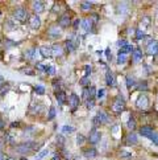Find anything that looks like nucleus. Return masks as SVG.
<instances>
[{"mask_svg":"<svg viewBox=\"0 0 158 160\" xmlns=\"http://www.w3.org/2000/svg\"><path fill=\"white\" fill-rule=\"evenodd\" d=\"M125 45H127V41H125V40H118V41H117V47L124 48Z\"/></svg>","mask_w":158,"mask_h":160,"instance_id":"42","label":"nucleus"},{"mask_svg":"<svg viewBox=\"0 0 158 160\" xmlns=\"http://www.w3.org/2000/svg\"><path fill=\"white\" fill-rule=\"evenodd\" d=\"M55 114H57V110H55V107L52 106L50 107V110H49V115H48V119L49 121H52V119L55 117Z\"/></svg>","mask_w":158,"mask_h":160,"instance_id":"30","label":"nucleus"},{"mask_svg":"<svg viewBox=\"0 0 158 160\" xmlns=\"http://www.w3.org/2000/svg\"><path fill=\"white\" fill-rule=\"evenodd\" d=\"M48 33H49V36H50V37L57 38L58 36H61L62 31H61V28H59V27H50V28H49V31H48Z\"/></svg>","mask_w":158,"mask_h":160,"instance_id":"10","label":"nucleus"},{"mask_svg":"<svg viewBox=\"0 0 158 160\" xmlns=\"http://www.w3.org/2000/svg\"><path fill=\"white\" fill-rule=\"evenodd\" d=\"M124 108H125V101H124V98H121V97H118V98L115 99L114 105H112V110L115 112H121Z\"/></svg>","mask_w":158,"mask_h":160,"instance_id":"2","label":"nucleus"},{"mask_svg":"<svg viewBox=\"0 0 158 160\" xmlns=\"http://www.w3.org/2000/svg\"><path fill=\"white\" fill-rule=\"evenodd\" d=\"M146 52H148V54H150V56H156L158 53V42L157 41L149 42L148 48H146Z\"/></svg>","mask_w":158,"mask_h":160,"instance_id":"6","label":"nucleus"},{"mask_svg":"<svg viewBox=\"0 0 158 160\" xmlns=\"http://www.w3.org/2000/svg\"><path fill=\"white\" fill-rule=\"evenodd\" d=\"M136 88L137 89H140V90H148V85H146V82H141V83H138V85H136ZM134 88V89H136Z\"/></svg>","mask_w":158,"mask_h":160,"instance_id":"39","label":"nucleus"},{"mask_svg":"<svg viewBox=\"0 0 158 160\" xmlns=\"http://www.w3.org/2000/svg\"><path fill=\"white\" fill-rule=\"evenodd\" d=\"M4 28L5 29H8V31H15L16 29V24H13V20H8L7 22H5Z\"/></svg>","mask_w":158,"mask_h":160,"instance_id":"25","label":"nucleus"},{"mask_svg":"<svg viewBox=\"0 0 158 160\" xmlns=\"http://www.w3.org/2000/svg\"><path fill=\"white\" fill-rule=\"evenodd\" d=\"M37 68L40 70H42V72H45V69H46V66H44L42 64H37Z\"/></svg>","mask_w":158,"mask_h":160,"instance_id":"48","label":"nucleus"},{"mask_svg":"<svg viewBox=\"0 0 158 160\" xmlns=\"http://www.w3.org/2000/svg\"><path fill=\"white\" fill-rule=\"evenodd\" d=\"M92 123H94V126H99V124H101V122H100V119H99L98 117H95V118L92 119Z\"/></svg>","mask_w":158,"mask_h":160,"instance_id":"43","label":"nucleus"},{"mask_svg":"<svg viewBox=\"0 0 158 160\" xmlns=\"http://www.w3.org/2000/svg\"><path fill=\"white\" fill-rule=\"evenodd\" d=\"M133 47H132V45H125V47H124V48H121L120 49V52H118V53H124V54H127V53H131V52H133Z\"/></svg>","mask_w":158,"mask_h":160,"instance_id":"24","label":"nucleus"},{"mask_svg":"<svg viewBox=\"0 0 158 160\" xmlns=\"http://www.w3.org/2000/svg\"><path fill=\"white\" fill-rule=\"evenodd\" d=\"M117 130H118V126L116 124V126H114V127H112V132H114V134H115V132H116V131H117Z\"/></svg>","mask_w":158,"mask_h":160,"instance_id":"49","label":"nucleus"},{"mask_svg":"<svg viewBox=\"0 0 158 160\" xmlns=\"http://www.w3.org/2000/svg\"><path fill=\"white\" fill-rule=\"evenodd\" d=\"M45 73H48L49 76H54V74H55V68H54L53 65L46 66V69H45Z\"/></svg>","mask_w":158,"mask_h":160,"instance_id":"33","label":"nucleus"},{"mask_svg":"<svg viewBox=\"0 0 158 160\" xmlns=\"http://www.w3.org/2000/svg\"><path fill=\"white\" fill-rule=\"evenodd\" d=\"M28 16H29V15H28V11H26L25 8H19V9H16L15 13H13L15 21H20V22L26 21Z\"/></svg>","mask_w":158,"mask_h":160,"instance_id":"1","label":"nucleus"},{"mask_svg":"<svg viewBox=\"0 0 158 160\" xmlns=\"http://www.w3.org/2000/svg\"><path fill=\"white\" fill-rule=\"evenodd\" d=\"M44 9H45V7H44V3L42 2H33L32 3V11L35 12V15L38 16V13L44 12Z\"/></svg>","mask_w":158,"mask_h":160,"instance_id":"5","label":"nucleus"},{"mask_svg":"<svg viewBox=\"0 0 158 160\" xmlns=\"http://www.w3.org/2000/svg\"><path fill=\"white\" fill-rule=\"evenodd\" d=\"M136 106L138 108H142V110H144V108H146L149 106V98L145 94H140L137 101H136Z\"/></svg>","mask_w":158,"mask_h":160,"instance_id":"3","label":"nucleus"},{"mask_svg":"<svg viewBox=\"0 0 158 160\" xmlns=\"http://www.w3.org/2000/svg\"><path fill=\"white\" fill-rule=\"evenodd\" d=\"M151 132H153V130H151L150 127H141L140 128V134L142 136H145V138H148Z\"/></svg>","mask_w":158,"mask_h":160,"instance_id":"21","label":"nucleus"},{"mask_svg":"<svg viewBox=\"0 0 158 160\" xmlns=\"http://www.w3.org/2000/svg\"><path fill=\"white\" fill-rule=\"evenodd\" d=\"M35 91H36L37 94L42 95V94H45V88H44V86H41V85H38V86H36V88H35Z\"/></svg>","mask_w":158,"mask_h":160,"instance_id":"36","label":"nucleus"},{"mask_svg":"<svg viewBox=\"0 0 158 160\" xmlns=\"http://www.w3.org/2000/svg\"><path fill=\"white\" fill-rule=\"evenodd\" d=\"M7 159H8V156L5 155L3 151H0V160H7Z\"/></svg>","mask_w":158,"mask_h":160,"instance_id":"46","label":"nucleus"},{"mask_svg":"<svg viewBox=\"0 0 158 160\" xmlns=\"http://www.w3.org/2000/svg\"><path fill=\"white\" fill-rule=\"evenodd\" d=\"M7 160H16V159H15V158H8Z\"/></svg>","mask_w":158,"mask_h":160,"instance_id":"55","label":"nucleus"},{"mask_svg":"<svg viewBox=\"0 0 158 160\" xmlns=\"http://www.w3.org/2000/svg\"><path fill=\"white\" fill-rule=\"evenodd\" d=\"M29 22H30L32 29H38V28L41 27V19H40L37 15H33L32 18L29 19Z\"/></svg>","mask_w":158,"mask_h":160,"instance_id":"8","label":"nucleus"},{"mask_svg":"<svg viewBox=\"0 0 158 160\" xmlns=\"http://www.w3.org/2000/svg\"><path fill=\"white\" fill-rule=\"evenodd\" d=\"M105 82L108 86H115V76L112 74V72L105 73Z\"/></svg>","mask_w":158,"mask_h":160,"instance_id":"14","label":"nucleus"},{"mask_svg":"<svg viewBox=\"0 0 158 160\" xmlns=\"http://www.w3.org/2000/svg\"><path fill=\"white\" fill-rule=\"evenodd\" d=\"M70 16L69 15H63V16H62V18L59 19V21H58V24H59V27L61 28H67V27H69L70 25Z\"/></svg>","mask_w":158,"mask_h":160,"instance_id":"12","label":"nucleus"},{"mask_svg":"<svg viewBox=\"0 0 158 160\" xmlns=\"http://www.w3.org/2000/svg\"><path fill=\"white\" fill-rule=\"evenodd\" d=\"M4 127V122H3V119H0V130H2Z\"/></svg>","mask_w":158,"mask_h":160,"instance_id":"52","label":"nucleus"},{"mask_svg":"<svg viewBox=\"0 0 158 160\" xmlns=\"http://www.w3.org/2000/svg\"><path fill=\"white\" fill-rule=\"evenodd\" d=\"M96 97H98V99H103L104 97H105V89H100V90H98Z\"/></svg>","mask_w":158,"mask_h":160,"instance_id":"38","label":"nucleus"},{"mask_svg":"<svg viewBox=\"0 0 158 160\" xmlns=\"http://www.w3.org/2000/svg\"><path fill=\"white\" fill-rule=\"evenodd\" d=\"M65 45H66V49L69 50V52H74L75 50V45H74V41H72L71 38H67L66 40V42H65Z\"/></svg>","mask_w":158,"mask_h":160,"instance_id":"18","label":"nucleus"},{"mask_svg":"<svg viewBox=\"0 0 158 160\" xmlns=\"http://www.w3.org/2000/svg\"><path fill=\"white\" fill-rule=\"evenodd\" d=\"M88 83H90V78L86 76V77H83L82 79H81V85L83 88H87L88 86Z\"/></svg>","mask_w":158,"mask_h":160,"instance_id":"37","label":"nucleus"},{"mask_svg":"<svg viewBox=\"0 0 158 160\" xmlns=\"http://www.w3.org/2000/svg\"><path fill=\"white\" fill-rule=\"evenodd\" d=\"M52 160H59V155H57V153H55V155L52 158Z\"/></svg>","mask_w":158,"mask_h":160,"instance_id":"51","label":"nucleus"},{"mask_svg":"<svg viewBox=\"0 0 158 160\" xmlns=\"http://www.w3.org/2000/svg\"><path fill=\"white\" fill-rule=\"evenodd\" d=\"M75 128L72 127V126H63L62 127V132L63 134H70V132H74Z\"/></svg>","mask_w":158,"mask_h":160,"instance_id":"28","label":"nucleus"},{"mask_svg":"<svg viewBox=\"0 0 158 160\" xmlns=\"http://www.w3.org/2000/svg\"><path fill=\"white\" fill-rule=\"evenodd\" d=\"M0 18H2V13H0Z\"/></svg>","mask_w":158,"mask_h":160,"instance_id":"56","label":"nucleus"},{"mask_svg":"<svg viewBox=\"0 0 158 160\" xmlns=\"http://www.w3.org/2000/svg\"><path fill=\"white\" fill-rule=\"evenodd\" d=\"M84 70H86V74H87V77H88V74L91 73V66H90V65H86V66H84Z\"/></svg>","mask_w":158,"mask_h":160,"instance_id":"47","label":"nucleus"},{"mask_svg":"<svg viewBox=\"0 0 158 160\" xmlns=\"http://www.w3.org/2000/svg\"><path fill=\"white\" fill-rule=\"evenodd\" d=\"M127 127H128V130H134L136 128V121H134L133 118H129L128 119V122H127Z\"/></svg>","mask_w":158,"mask_h":160,"instance_id":"26","label":"nucleus"},{"mask_svg":"<svg viewBox=\"0 0 158 160\" xmlns=\"http://www.w3.org/2000/svg\"><path fill=\"white\" fill-rule=\"evenodd\" d=\"M100 140V131H98L96 128H92L91 134H90V142L92 144H96V143Z\"/></svg>","mask_w":158,"mask_h":160,"instance_id":"9","label":"nucleus"},{"mask_svg":"<svg viewBox=\"0 0 158 160\" xmlns=\"http://www.w3.org/2000/svg\"><path fill=\"white\" fill-rule=\"evenodd\" d=\"M96 117L100 119V122H101V123H105V122H108V115H107V114H105L104 111H99Z\"/></svg>","mask_w":158,"mask_h":160,"instance_id":"22","label":"nucleus"},{"mask_svg":"<svg viewBox=\"0 0 158 160\" xmlns=\"http://www.w3.org/2000/svg\"><path fill=\"white\" fill-rule=\"evenodd\" d=\"M52 54L55 57H61L63 54V48H62L59 44H54L52 47Z\"/></svg>","mask_w":158,"mask_h":160,"instance_id":"11","label":"nucleus"},{"mask_svg":"<svg viewBox=\"0 0 158 160\" xmlns=\"http://www.w3.org/2000/svg\"><path fill=\"white\" fill-rule=\"evenodd\" d=\"M48 153H49V150H48V148H44L42 151H40L37 155L35 156V160H42L45 156H48Z\"/></svg>","mask_w":158,"mask_h":160,"instance_id":"19","label":"nucleus"},{"mask_svg":"<svg viewBox=\"0 0 158 160\" xmlns=\"http://www.w3.org/2000/svg\"><path fill=\"white\" fill-rule=\"evenodd\" d=\"M81 7H82V9H83V11H88V9H91L92 3H90V2H82Z\"/></svg>","mask_w":158,"mask_h":160,"instance_id":"31","label":"nucleus"},{"mask_svg":"<svg viewBox=\"0 0 158 160\" xmlns=\"http://www.w3.org/2000/svg\"><path fill=\"white\" fill-rule=\"evenodd\" d=\"M79 97L77 94H71L70 95V99H69V105H70V108L72 111H75L77 110V107L79 106Z\"/></svg>","mask_w":158,"mask_h":160,"instance_id":"4","label":"nucleus"},{"mask_svg":"<svg viewBox=\"0 0 158 160\" xmlns=\"http://www.w3.org/2000/svg\"><path fill=\"white\" fill-rule=\"evenodd\" d=\"M148 138H149L151 142H153L156 146H158V134H157V132H151V134L148 136Z\"/></svg>","mask_w":158,"mask_h":160,"instance_id":"29","label":"nucleus"},{"mask_svg":"<svg viewBox=\"0 0 158 160\" xmlns=\"http://www.w3.org/2000/svg\"><path fill=\"white\" fill-rule=\"evenodd\" d=\"M3 85H4V78H3L2 76H0V88H2Z\"/></svg>","mask_w":158,"mask_h":160,"instance_id":"50","label":"nucleus"},{"mask_svg":"<svg viewBox=\"0 0 158 160\" xmlns=\"http://www.w3.org/2000/svg\"><path fill=\"white\" fill-rule=\"evenodd\" d=\"M120 156H121V158H124V159H131V158H132V153H129V152H125V151H121Z\"/></svg>","mask_w":158,"mask_h":160,"instance_id":"40","label":"nucleus"},{"mask_svg":"<svg viewBox=\"0 0 158 160\" xmlns=\"http://www.w3.org/2000/svg\"><path fill=\"white\" fill-rule=\"evenodd\" d=\"M57 142H58V144H59V146H63V143H65L63 136H58V138H57Z\"/></svg>","mask_w":158,"mask_h":160,"instance_id":"45","label":"nucleus"},{"mask_svg":"<svg viewBox=\"0 0 158 160\" xmlns=\"http://www.w3.org/2000/svg\"><path fill=\"white\" fill-rule=\"evenodd\" d=\"M84 142H86V138H84L83 135H81V134L77 135V144H78V146H83Z\"/></svg>","mask_w":158,"mask_h":160,"instance_id":"32","label":"nucleus"},{"mask_svg":"<svg viewBox=\"0 0 158 160\" xmlns=\"http://www.w3.org/2000/svg\"><path fill=\"white\" fill-rule=\"evenodd\" d=\"M157 101H158V97H157Z\"/></svg>","mask_w":158,"mask_h":160,"instance_id":"57","label":"nucleus"},{"mask_svg":"<svg viewBox=\"0 0 158 160\" xmlns=\"http://www.w3.org/2000/svg\"><path fill=\"white\" fill-rule=\"evenodd\" d=\"M136 85H137V82H136V79H134V77H131V76L127 77V86H128V89H134L136 88Z\"/></svg>","mask_w":158,"mask_h":160,"instance_id":"17","label":"nucleus"},{"mask_svg":"<svg viewBox=\"0 0 158 160\" xmlns=\"http://www.w3.org/2000/svg\"><path fill=\"white\" fill-rule=\"evenodd\" d=\"M40 53H41V56L44 57V58H48V57H50L52 56V47H41L40 48V50H38Z\"/></svg>","mask_w":158,"mask_h":160,"instance_id":"13","label":"nucleus"},{"mask_svg":"<svg viewBox=\"0 0 158 160\" xmlns=\"http://www.w3.org/2000/svg\"><path fill=\"white\" fill-rule=\"evenodd\" d=\"M94 105H95V102H94V99H87V102H86V106H87V108H91L94 107Z\"/></svg>","mask_w":158,"mask_h":160,"instance_id":"41","label":"nucleus"},{"mask_svg":"<svg viewBox=\"0 0 158 160\" xmlns=\"http://www.w3.org/2000/svg\"><path fill=\"white\" fill-rule=\"evenodd\" d=\"M81 27H82V29H83L84 32L88 33V32H90V29L92 28V20L90 19V18L83 19V20L81 21Z\"/></svg>","mask_w":158,"mask_h":160,"instance_id":"7","label":"nucleus"},{"mask_svg":"<svg viewBox=\"0 0 158 160\" xmlns=\"http://www.w3.org/2000/svg\"><path fill=\"white\" fill-rule=\"evenodd\" d=\"M142 37H144V32L141 31V29H137V40L140 41V40L142 38Z\"/></svg>","mask_w":158,"mask_h":160,"instance_id":"44","label":"nucleus"},{"mask_svg":"<svg viewBox=\"0 0 158 160\" xmlns=\"http://www.w3.org/2000/svg\"><path fill=\"white\" fill-rule=\"evenodd\" d=\"M4 139H5V143H9V144H13L15 143V138L11 134H5Z\"/></svg>","mask_w":158,"mask_h":160,"instance_id":"34","label":"nucleus"},{"mask_svg":"<svg viewBox=\"0 0 158 160\" xmlns=\"http://www.w3.org/2000/svg\"><path fill=\"white\" fill-rule=\"evenodd\" d=\"M20 160H28V159H26V158H25V156H22V158H21V159H20Z\"/></svg>","mask_w":158,"mask_h":160,"instance_id":"54","label":"nucleus"},{"mask_svg":"<svg viewBox=\"0 0 158 160\" xmlns=\"http://www.w3.org/2000/svg\"><path fill=\"white\" fill-rule=\"evenodd\" d=\"M127 140H128V143H133V144H134V143L138 142V138H137V135L134 134V132H131V134L128 135V139Z\"/></svg>","mask_w":158,"mask_h":160,"instance_id":"27","label":"nucleus"},{"mask_svg":"<svg viewBox=\"0 0 158 160\" xmlns=\"http://www.w3.org/2000/svg\"><path fill=\"white\" fill-rule=\"evenodd\" d=\"M55 99H57L58 105H63L66 102V94L63 91H58V93H55Z\"/></svg>","mask_w":158,"mask_h":160,"instance_id":"15","label":"nucleus"},{"mask_svg":"<svg viewBox=\"0 0 158 160\" xmlns=\"http://www.w3.org/2000/svg\"><path fill=\"white\" fill-rule=\"evenodd\" d=\"M127 54H124V53H118V56H117V64L118 65H123V64H125L127 62Z\"/></svg>","mask_w":158,"mask_h":160,"instance_id":"23","label":"nucleus"},{"mask_svg":"<svg viewBox=\"0 0 158 160\" xmlns=\"http://www.w3.org/2000/svg\"><path fill=\"white\" fill-rule=\"evenodd\" d=\"M96 150H95V148H88V150H86L84 151V156L86 158H88V159H91V158H95L96 156Z\"/></svg>","mask_w":158,"mask_h":160,"instance_id":"20","label":"nucleus"},{"mask_svg":"<svg viewBox=\"0 0 158 160\" xmlns=\"http://www.w3.org/2000/svg\"><path fill=\"white\" fill-rule=\"evenodd\" d=\"M3 146H4V144H3V142H2V140H0V151H2V148H3Z\"/></svg>","mask_w":158,"mask_h":160,"instance_id":"53","label":"nucleus"},{"mask_svg":"<svg viewBox=\"0 0 158 160\" xmlns=\"http://www.w3.org/2000/svg\"><path fill=\"white\" fill-rule=\"evenodd\" d=\"M132 57H133V61L136 62H140V61H142V52H141L140 49H136V50H133V54H132Z\"/></svg>","mask_w":158,"mask_h":160,"instance_id":"16","label":"nucleus"},{"mask_svg":"<svg viewBox=\"0 0 158 160\" xmlns=\"http://www.w3.org/2000/svg\"><path fill=\"white\" fill-rule=\"evenodd\" d=\"M61 81H54L53 82V89H54V91H55V93H58V91H62L61 90Z\"/></svg>","mask_w":158,"mask_h":160,"instance_id":"35","label":"nucleus"}]
</instances>
